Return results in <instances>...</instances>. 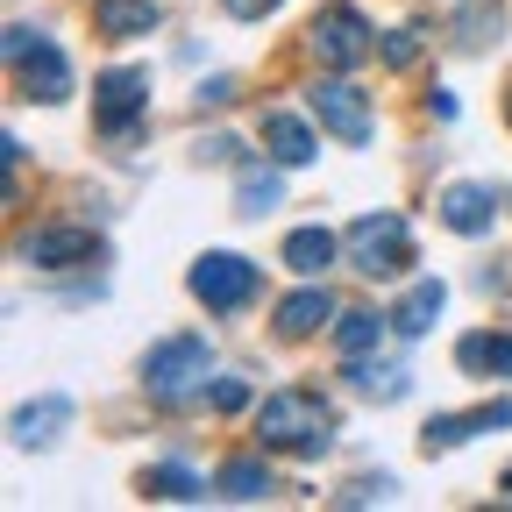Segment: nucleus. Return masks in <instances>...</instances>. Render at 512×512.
Listing matches in <instances>:
<instances>
[{"label": "nucleus", "mask_w": 512, "mask_h": 512, "mask_svg": "<svg viewBox=\"0 0 512 512\" xmlns=\"http://www.w3.org/2000/svg\"><path fill=\"white\" fill-rule=\"evenodd\" d=\"M328 441H335V406L306 392V384H285V392H271L264 406H256V448L264 456H328Z\"/></svg>", "instance_id": "1"}, {"label": "nucleus", "mask_w": 512, "mask_h": 512, "mask_svg": "<svg viewBox=\"0 0 512 512\" xmlns=\"http://www.w3.org/2000/svg\"><path fill=\"white\" fill-rule=\"evenodd\" d=\"M342 256H349V271L356 278H406L413 264V221L406 214H356L349 235H342Z\"/></svg>", "instance_id": "2"}, {"label": "nucleus", "mask_w": 512, "mask_h": 512, "mask_svg": "<svg viewBox=\"0 0 512 512\" xmlns=\"http://www.w3.org/2000/svg\"><path fill=\"white\" fill-rule=\"evenodd\" d=\"M207 370H214V342L207 335H164L143 356V384L157 406H185L192 392H207Z\"/></svg>", "instance_id": "3"}, {"label": "nucleus", "mask_w": 512, "mask_h": 512, "mask_svg": "<svg viewBox=\"0 0 512 512\" xmlns=\"http://www.w3.org/2000/svg\"><path fill=\"white\" fill-rule=\"evenodd\" d=\"M185 285H192V299H200L207 313H242L256 292H264V271H256L249 256H235V249H207Z\"/></svg>", "instance_id": "4"}, {"label": "nucleus", "mask_w": 512, "mask_h": 512, "mask_svg": "<svg viewBox=\"0 0 512 512\" xmlns=\"http://www.w3.org/2000/svg\"><path fill=\"white\" fill-rule=\"evenodd\" d=\"M306 43H313V57L328 64V72H356V64L377 57V36H370V22H363V8H349V0H335V8L313 15Z\"/></svg>", "instance_id": "5"}, {"label": "nucleus", "mask_w": 512, "mask_h": 512, "mask_svg": "<svg viewBox=\"0 0 512 512\" xmlns=\"http://www.w3.org/2000/svg\"><path fill=\"white\" fill-rule=\"evenodd\" d=\"M150 114V79L143 72H100L93 79V121H100V136H136V121Z\"/></svg>", "instance_id": "6"}, {"label": "nucleus", "mask_w": 512, "mask_h": 512, "mask_svg": "<svg viewBox=\"0 0 512 512\" xmlns=\"http://www.w3.org/2000/svg\"><path fill=\"white\" fill-rule=\"evenodd\" d=\"M306 107H313V121L328 128L335 143H349V150L370 143V100H363L349 79H320V86L306 93Z\"/></svg>", "instance_id": "7"}, {"label": "nucleus", "mask_w": 512, "mask_h": 512, "mask_svg": "<svg viewBox=\"0 0 512 512\" xmlns=\"http://www.w3.org/2000/svg\"><path fill=\"white\" fill-rule=\"evenodd\" d=\"M93 256H100L93 228H72V221L22 235V264H36V271H72V264H93Z\"/></svg>", "instance_id": "8"}, {"label": "nucleus", "mask_w": 512, "mask_h": 512, "mask_svg": "<svg viewBox=\"0 0 512 512\" xmlns=\"http://www.w3.org/2000/svg\"><path fill=\"white\" fill-rule=\"evenodd\" d=\"M15 72H22V100H43V107L72 100V57H64L50 36H36V43H29V57L15 64Z\"/></svg>", "instance_id": "9"}, {"label": "nucleus", "mask_w": 512, "mask_h": 512, "mask_svg": "<svg viewBox=\"0 0 512 512\" xmlns=\"http://www.w3.org/2000/svg\"><path fill=\"white\" fill-rule=\"evenodd\" d=\"M491 427H512V399H491L477 413H441V420L420 427V441H427V456H434V448H463V441H477Z\"/></svg>", "instance_id": "10"}, {"label": "nucleus", "mask_w": 512, "mask_h": 512, "mask_svg": "<svg viewBox=\"0 0 512 512\" xmlns=\"http://www.w3.org/2000/svg\"><path fill=\"white\" fill-rule=\"evenodd\" d=\"M157 0H93V29L107 43H136V36H157Z\"/></svg>", "instance_id": "11"}, {"label": "nucleus", "mask_w": 512, "mask_h": 512, "mask_svg": "<svg viewBox=\"0 0 512 512\" xmlns=\"http://www.w3.org/2000/svg\"><path fill=\"white\" fill-rule=\"evenodd\" d=\"M441 221L456 228V235H491L498 192H491V185H448V192H441Z\"/></svg>", "instance_id": "12"}, {"label": "nucleus", "mask_w": 512, "mask_h": 512, "mask_svg": "<svg viewBox=\"0 0 512 512\" xmlns=\"http://www.w3.org/2000/svg\"><path fill=\"white\" fill-rule=\"evenodd\" d=\"M320 328H335V299H328V285H306V292L278 299V335H285V342H306V335H320Z\"/></svg>", "instance_id": "13"}, {"label": "nucleus", "mask_w": 512, "mask_h": 512, "mask_svg": "<svg viewBox=\"0 0 512 512\" xmlns=\"http://www.w3.org/2000/svg\"><path fill=\"white\" fill-rule=\"evenodd\" d=\"M264 150H271V164H285V171H299V164H313V128L299 121V114H285V107H271L264 114Z\"/></svg>", "instance_id": "14"}, {"label": "nucleus", "mask_w": 512, "mask_h": 512, "mask_svg": "<svg viewBox=\"0 0 512 512\" xmlns=\"http://www.w3.org/2000/svg\"><path fill=\"white\" fill-rule=\"evenodd\" d=\"M335 256H342V235H335V228H320V221L285 235V271H299V278H320V271L335 264Z\"/></svg>", "instance_id": "15"}, {"label": "nucleus", "mask_w": 512, "mask_h": 512, "mask_svg": "<svg viewBox=\"0 0 512 512\" xmlns=\"http://www.w3.org/2000/svg\"><path fill=\"white\" fill-rule=\"evenodd\" d=\"M441 306H448V285H441V278H420V285L392 306V335H406V342H413V335H427L434 320H441Z\"/></svg>", "instance_id": "16"}, {"label": "nucleus", "mask_w": 512, "mask_h": 512, "mask_svg": "<svg viewBox=\"0 0 512 512\" xmlns=\"http://www.w3.org/2000/svg\"><path fill=\"white\" fill-rule=\"evenodd\" d=\"M285 171V164H278ZM271 164H242V178H235V214L242 221H256V214H271L278 200H285V178H278Z\"/></svg>", "instance_id": "17"}, {"label": "nucleus", "mask_w": 512, "mask_h": 512, "mask_svg": "<svg viewBox=\"0 0 512 512\" xmlns=\"http://www.w3.org/2000/svg\"><path fill=\"white\" fill-rule=\"evenodd\" d=\"M384 335H392V313H335V349H342V363L349 356H370V349H384Z\"/></svg>", "instance_id": "18"}, {"label": "nucleus", "mask_w": 512, "mask_h": 512, "mask_svg": "<svg viewBox=\"0 0 512 512\" xmlns=\"http://www.w3.org/2000/svg\"><path fill=\"white\" fill-rule=\"evenodd\" d=\"M64 420H72V399L50 392V399H36V406H22V413H15V441H22V448H50Z\"/></svg>", "instance_id": "19"}, {"label": "nucleus", "mask_w": 512, "mask_h": 512, "mask_svg": "<svg viewBox=\"0 0 512 512\" xmlns=\"http://www.w3.org/2000/svg\"><path fill=\"white\" fill-rule=\"evenodd\" d=\"M349 384H356L363 399H384V406H392V399L413 392V370H406V363H363V356H349Z\"/></svg>", "instance_id": "20"}, {"label": "nucleus", "mask_w": 512, "mask_h": 512, "mask_svg": "<svg viewBox=\"0 0 512 512\" xmlns=\"http://www.w3.org/2000/svg\"><path fill=\"white\" fill-rule=\"evenodd\" d=\"M214 491H221V498H235V505H256V498L271 491V463H256V456H235V463H221Z\"/></svg>", "instance_id": "21"}, {"label": "nucleus", "mask_w": 512, "mask_h": 512, "mask_svg": "<svg viewBox=\"0 0 512 512\" xmlns=\"http://www.w3.org/2000/svg\"><path fill=\"white\" fill-rule=\"evenodd\" d=\"M456 356L470 377H512V335H463Z\"/></svg>", "instance_id": "22"}, {"label": "nucleus", "mask_w": 512, "mask_h": 512, "mask_svg": "<svg viewBox=\"0 0 512 512\" xmlns=\"http://www.w3.org/2000/svg\"><path fill=\"white\" fill-rule=\"evenodd\" d=\"M143 491H150V498H178V505H192V498H207V484L192 477L185 463H150V470H143Z\"/></svg>", "instance_id": "23"}, {"label": "nucleus", "mask_w": 512, "mask_h": 512, "mask_svg": "<svg viewBox=\"0 0 512 512\" xmlns=\"http://www.w3.org/2000/svg\"><path fill=\"white\" fill-rule=\"evenodd\" d=\"M377 57L392 64V72H406V64H420V29H392V36H377Z\"/></svg>", "instance_id": "24"}, {"label": "nucleus", "mask_w": 512, "mask_h": 512, "mask_svg": "<svg viewBox=\"0 0 512 512\" xmlns=\"http://www.w3.org/2000/svg\"><path fill=\"white\" fill-rule=\"evenodd\" d=\"M456 29H463V50H477V43H484V29H498V8H491V0H463Z\"/></svg>", "instance_id": "25"}, {"label": "nucleus", "mask_w": 512, "mask_h": 512, "mask_svg": "<svg viewBox=\"0 0 512 512\" xmlns=\"http://www.w3.org/2000/svg\"><path fill=\"white\" fill-rule=\"evenodd\" d=\"M207 406H214V413H242V406H249V384H242V377H221L214 392H207Z\"/></svg>", "instance_id": "26"}, {"label": "nucleus", "mask_w": 512, "mask_h": 512, "mask_svg": "<svg viewBox=\"0 0 512 512\" xmlns=\"http://www.w3.org/2000/svg\"><path fill=\"white\" fill-rule=\"evenodd\" d=\"M384 498H392V477H356L342 491V505H384Z\"/></svg>", "instance_id": "27"}, {"label": "nucleus", "mask_w": 512, "mask_h": 512, "mask_svg": "<svg viewBox=\"0 0 512 512\" xmlns=\"http://www.w3.org/2000/svg\"><path fill=\"white\" fill-rule=\"evenodd\" d=\"M221 8L235 15V22H264V15H278L285 0H221Z\"/></svg>", "instance_id": "28"}, {"label": "nucleus", "mask_w": 512, "mask_h": 512, "mask_svg": "<svg viewBox=\"0 0 512 512\" xmlns=\"http://www.w3.org/2000/svg\"><path fill=\"white\" fill-rule=\"evenodd\" d=\"M235 150H242L235 136H207V143H200V157H207V164H235Z\"/></svg>", "instance_id": "29"}, {"label": "nucleus", "mask_w": 512, "mask_h": 512, "mask_svg": "<svg viewBox=\"0 0 512 512\" xmlns=\"http://www.w3.org/2000/svg\"><path fill=\"white\" fill-rule=\"evenodd\" d=\"M228 100H235V79H207L200 86V107H228Z\"/></svg>", "instance_id": "30"}, {"label": "nucleus", "mask_w": 512, "mask_h": 512, "mask_svg": "<svg viewBox=\"0 0 512 512\" xmlns=\"http://www.w3.org/2000/svg\"><path fill=\"white\" fill-rule=\"evenodd\" d=\"M498 491H505V498H512V470H505V477H498Z\"/></svg>", "instance_id": "31"}, {"label": "nucleus", "mask_w": 512, "mask_h": 512, "mask_svg": "<svg viewBox=\"0 0 512 512\" xmlns=\"http://www.w3.org/2000/svg\"><path fill=\"white\" fill-rule=\"evenodd\" d=\"M505 114H512V93H505Z\"/></svg>", "instance_id": "32"}]
</instances>
